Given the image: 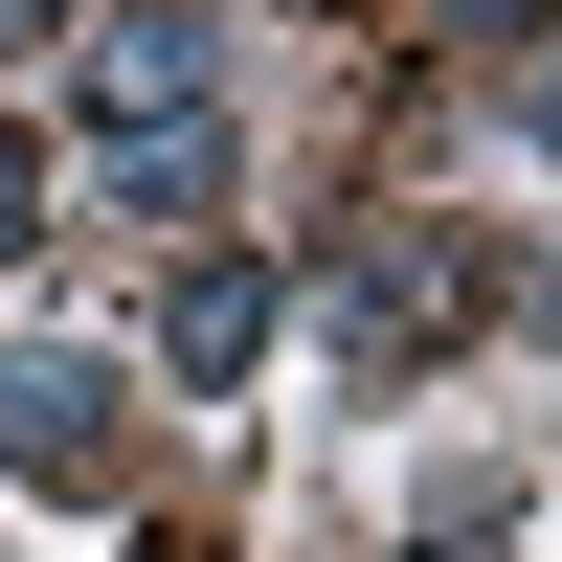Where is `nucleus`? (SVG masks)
<instances>
[{
  "label": "nucleus",
  "instance_id": "1",
  "mask_svg": "<svg viewBox=\"0 0 562 562\" xmlns=\"http://www.w3.org/2000/svg\"><path fill=\"white\" fill-rule=\"evenodd\" d=\"M90 158H113L135 203H203V180H225V68H203V23H113V45H90Z\"/></svg>",
  "mask_w": 562,
  "mask_h": 562
},
{
  "label": "nucleus",
  "instance_id": "2",
  "mask_svg": "<svg viewBox=\"0 0 562 562\" xmlns=\"http://www.w3.org/2000/svg\"><path fill=\"white\" fill-rule=\"evenodd\" d=\"M0 450H23L45 495H113L135 428H113V360H0Z\"/></svg>",
  "mask_w": 562,
  "mask_h": 562
},
{
  "label": "nucleus",
  "instance_id": "3",
  "mask_svg": "<svg viewBox=\"0 0 562 562\" xmlns=\"http://www.w3.org/2000/svg\"><path fill=\"white\" fill-rule=\"evenodd\" d=\"M338 338H360V360H405V338H450V270H428V248H383V270L338 293Z\"/></svg>",
  "mask_w": 562,
  "mask_h": 562
},
{
  "label": "nucleus",
  "instance_id": "4",
  "mask_svg": "<svg viewBox=\"0 0 562 562\" xmlns=\"http://www.w3.org/2000/svg\"><path fill=\"white\" fill-rule=\"evenodd\" d=\"M158 338H180V360H203V383H225V360L270 338V270H180V315H158Z\"/></svg>",
  "mask_w": 562,
  "mask_h": 562
},
{
  "label": "nucleus",
  "instance_id": "5",
  "mask_svg": "<svg viewBox=\"0 0 562 562\" xmlns=\"http://www.w3.org/2000/svg\"><path fill=\"white\" fill-rule=\"evenodd\" d=\"M23 203H45V158H23V135H0V248H23Z\"/></svg>",
  "mask_w": 562,
  "mask_h": 562
},
{
  "label": "nucleus",
  "instance_id": "6",
  "mask_svg": "<svg viewBox=\"0 0 562 562\" xmlns=\"http://www.w3.org/2000/svg\"><path fill=\"white\" fill-rule=\"evenodd\" d=\"M0 23H23V0H0Z\"/></svg>",
  "mask_w": 562,
  "mask_h": 562
}]
</instances>
